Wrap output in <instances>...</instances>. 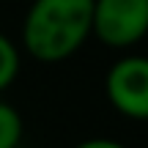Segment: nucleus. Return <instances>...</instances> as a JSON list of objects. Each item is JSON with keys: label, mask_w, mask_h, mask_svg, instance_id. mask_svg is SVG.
<instances>
[{"label": "nucleus", "mask_w": 148, "mask_h": 148, "mask_svg": "<svg viewBox=\"0 0 148 148\" xmlns=\"http://www.w3.org/2000/svg\"><path fill=\"white\" fill-rule=\"evenodd\" d=\"M93 0H33L22 25L25 49L36 60L58 63L90 36Z\"/></svg>", "instance_id": "f257e3e1"}, {"label": "nucleus", "mask_w": 148, "mask_h": 148, "mask_svg": "<svg viewBox=\"0 0 148 148\" xmlns=\"http://www.w3.org/2000/svg\"><path fill=\"white\" fill-rule=\"evenodd\" d=\"M77 148H126V145L115 143V140H107V137H96V140H85V143H79Z\"/></svg>", "instance_id": "423d86ee"}, {"label": "nucleus", "mask_w": 148, "mask_h": 148, "mask_svg": "<svg viewBox=\"0 0 148 148\" xmlns=\"http://www.w3.org/2000/svg\"><path fill=\"white\" fill-rule=\"evenodd\" d=\"M107 99L118 112L148 121V58H123L107 71Z\"/></svg>", "instance_id": "7ed1b4c3"}, {"label": "nucleus", "mask_w": 148, "mask_h": 148, "mask_svg": "<svg viewBox=\"0 0 148 148\" xmlns=\"http://www.w3.org/2000/svg\"><path fill=\"white\" fill-rule=\"evenodd\" d=\"M16 71H19V52L11 44V38L0 33V90H5L14 82Z\"/></svg>", "instance_id": "39448f33"}, {"label": "nucleus", "mask_w": 148, "mask_h": 148, "mask_svg": "<svg viewBox=\"0 0 148 148\" xmlns=\"http://www.w3.org/2000/svg\"><path fill=\"white\" fill-rule=\"evenodd\" d=\"M90 33L110 47H132L148 33V0H93Z\"/></svg>", "instance_id": "f03ea898"}, {"label": "nucleus", "mask_w": 148, "mask_h": 148, "mask_svg": "<svg viewBox=\"0 0 148 148\" xmlns=\"http://www.w3.org/2000/svg\"><path fill=\"white\" fill-rule=\"evenodd\" d=\"M22 140V118L11 104L0 101V148H16Z\"/></svg>", "instance_id": "20e7f679"}]
</instances>
